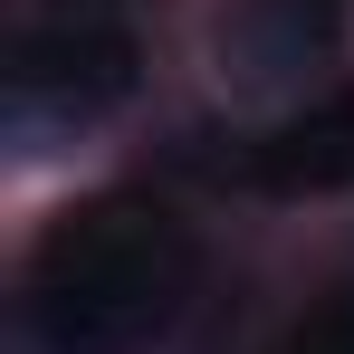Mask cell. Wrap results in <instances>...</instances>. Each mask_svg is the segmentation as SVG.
<instances>
[{
    "label": "cell",
    "instance_id": "7a4b0ae2",
    "mask_svg": "<svg viewBox=\"0 0 354 354\" xmlns=\"http://www.w3.org/2000/svg\"><path fill=\"white\" fill-rule=\"evenodd\" d=\"M134 86V39L106 0H67V10H29L19 48H10V96L19 115H106Z\"/></svg>",
    "mask_w": 354,
    "mask_h": 354
},
{
    "label": "cell",
    "instance_id": "3957f363",
    "mask_svg": "<svg viewBox=\"0 0 354 354\" xmlns=\"http://www.w3.org/2000/svg\"><path fill=\"white\" fill-rule=\"evenodd\" d=\"M249 182L278 201H316V192H354V86L297 106L288 124H268L249 144Z\"/></svg>",
    "mask_w": 354,
    "mask_h": 354
},
{
    "label": "cell",
    "instance_id": "5b68a950",
    "mask_svg": "<svg viewBox=\"0 0 354 354\" xmlns=\"http://www.w3.org/2000/svg\"><path fill=\"white\" fill-rule=\"evenodd\" d=\"M278 354H354V297H326V306H306L288 335H278Z\"/></svg>",
    "mask_w": 354,
    "mask_h": 354
},
{
    "label": "cell",
    "instance_id": "6da1fadb",
    "mask_svg": "<svg viewBox=\"0 0 354 354\" xmlns=\"http://www.w3.org/2000/svg\"><path fill=\"white\" fill-rule=\"evenodd\" d=\"M192 278H201V249L163 201L96 192L39 230L19 306L48 354H144L182 316Z\"/></svg>",
    "mask_w": 354,
    "mask_h": 354
},
{
    "label": "cell",
    "instance_id": "277c9868",
    "mask_svg": "<svg viewBox=\"0 0 354 354\" xmlns=\"http://www.w3.org/2000/svg\"><path fill=\"white\" fill-rule=\"evenodd\" d=\"M326 39H335V0H249V10H239L249 77H288V67H306Z\"/></svg>",
    "mask_w": 354,
    "mask_h": 354
}]
</instances>
